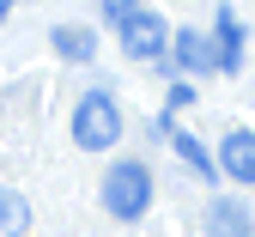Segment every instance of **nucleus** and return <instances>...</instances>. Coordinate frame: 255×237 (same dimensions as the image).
Listing matches in <instances>:
<instances>
[{"label":"nucleus","instance_id":"6e6552de","mask_svg":"<svg viewBox=\"0 0 255 237\" xmlns=\"http://www.w3.org/2000/svg\"><path fill=\"white\" fill-rule=\"evenodd\" d=\"M49 43H55L61 61H79V67H85L91 55H98V30H91V24H55Z\"/></svg>","mask_w":255,"mask_h":237},{"label":"nucleus","instance_id":"ddd939ff","mask_svg":"<svg viewBox=\"0 0 255 237\" xmlns=\"http://www.w3.org/2000/svg\"><path fill=\"white\" fill-rule=\"evenodd\" d=\"M12 6H18V0H0V24H6V12H12Z\"/></svg>","mask_w":255,"mask_h":237},{"label":"nucleus","instance_id":"f03ea898","mask_svg":"<svg viewBox=\"0 0 255 237\" xmlns=\"http://www.w3.org/2000/svg\"><path fill=\"white\" fill-rule=\"evenodd\" d=\"M122 104L110 91H85L79 104H73V146L79 152H110L116 140H122Z\"/></svg>","mask_w":255,"mask_h":237},{"label":"nucleus","instance_id":"0eeeda50","mask_svg":"<svg viewBox=\"0 0 255 237\" xmlns=\"http://www.w3.org/2000/svg\"><path fill=\"white\" fill-rule=\"evenodd\" d=\"M213 55H219V73L243 67V24H237L231 6H219V18H213Z\"/></svg>","mask_w":255,"mask_h":237},{"label":"nucleus","instance_id":"423d86ee","mask_svg":"<svg viewBox=\"0 0 255 237\" xmlns=\"http://www.w3.org/2000/svg\"><path fill=\"white\" fill-rule=\"evenodd\" d=\"M207 237H255V213L237 195H219L207 201Z\"/></svg>","mask_w":255,"mask_h":237},{"label":"nucleus","instance_id":"f257e3e1","mask_svg":"<svg viewBox=\"0 0 255 237\" xmlns=\"http://www.w3.org/2000/svg\"><path fill=\"white\" fill-rule=\"evenodd\" d=\"M98 201H104V213H110V219H122V225L146 219V207H152V171H146L140 158L110 164V171H104V189H98Z\"/></svg>","mask_w":255,"mask_h":237},{"label":"nucleus","instance_id":"20e7f679","mask_svg":"<svg viewBox=\"0 0 255 237\" xmlns=\"http://www.w3.org/2000/svg\"><path fill=\"white\" fill-rule=\"evenodd\" d=\"M170 61H176V73H219V55H213V37L195 24H182L176 37H170Z\"/></svg>","mask_w":255,"mask_h":237},{"label":"nucleus","instance_id":"9b49d317","mask_svg":"<svg viewBox=\"0 0 255 237\" xmlns=\"http://www.w3.org/2000/svg\"><path fill=\"white\" fill-rule=\"evenodd\" d=\"M98 12H104V24H116V30H122L128 18L140 12V0H98Z\"/></svg>","mask_w":255,"mask_h":237},{"label":"nucleus","instance_id":"1a4fd4ad","mask_svg":"<svg viewBox=\"0 0 255 237\" xmlns=\"http://www.w3.org/2000/svg\"><path fill=\"white\" fill-rule=\"evenodd\" d=\"M170 146H176V158H182V164H188L195 177H207V183L219 177V158H213V152H207V146H201V140H195L188 128H170Z\"/></svg>","mask_w":255,"mask_h":237},{"label":"nucleus","instance_id":"7ed1b4c3","mask_svg":"<svg viewBox=\"0 0 255 237\" xmlns=\"http://www.w3.org/2000/svg\"><path fill=\"white\" fill-rule=\"evenodd\" d=\"M116 37H122V55H128V61H164V55H170V30H164V18L146 12V6L128 18Z\"/></svg>","mask_w":255,"mask_h":237},{"label":"nucleus","instance_id":"39448f33","mask_svg":"<svg viewBox=\"0 0 255 237\" xmlns=\"http://www.w3.org/2000/svg\"><path fill=\"white\" fill-rule=\"evenodd\" d=\"M219 177H231V183H255V134L249 128H231L225 140H219Z\"/></svg>","mask_w":255,"mask_h":237},{"label":"nucleus","instance_id":"9d476101","mask_svg":"<svg viewBox=\"0 0 255 237\" xmlns=\"http://www.w3.org/2000/svg\"><path fill=\"white\" fill-rule=\"evenodd\" d=\"M24 225H30V201L18 189H0V237H24Z\"/></svg>","mask_w":255,"mask_h":237},{"label":"nucleus","instance_id":"f8f14e48","mask_svg":"<svg viewBox=\"0 0 255 237\" xmlns=\"http://www.w3.org/2000/svg\"><path fill=\"white\" fill-rule=\"evenodd\" d=\"M188 104H195V85L176 79V85H170V97H164V116H176V110H188Z\"/></svg>","mask_w":255,"mask_h":237}]
</instances>
